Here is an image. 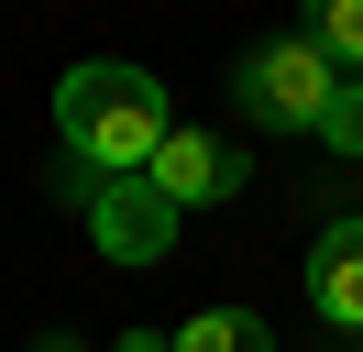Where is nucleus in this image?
<instances>
[{"label":"nucleus","mask_w":363,"mask_h":352,"mask_svg":"<svg viewBox=\"0 0 363 352\" xmlns=\"http://www.w3.org/2000/svg\"><path fill=\"white\" fill-rule=\"evenodd\" d=\"M165 88L143 77V66L121 55H89L55 77V143H67V176H89V187H111V176H143L165 154Z\"/></svg>","instance_id":"1"},{"label":"nucleus","mask_w":363,"mask_h":352,"mask_svg":"<svg viewBox=\"0 0 363 352\" xmlns=\"http://www.w3.org/2000/svg\"><path fill=\"white\" fill-rule=\"evenodd\" d=\"M231 88H242L253 121H275V132H319V121H330V99H341V66L319 55L308 33H275V44H253V55L231 66Z\"/></svg>","instance_id":"2"},{"label":"nucleus","mask_w":363,"mask_h":352,"mask_svg":"<svg viewBox=\"0 0 363 352\" xmlns=\"http://www.w3.org/2000/svg\"><path fill=\"white\" fill-rule=\"evenodd\" d=\"M77 209H89V242L111 264H165V242H177V209H165L155 176H111V187H89Z\"/></svg>","instance_id":"3"},{"label":"nucleus","mask_w":363,"mask_h":352,"mask_svg":"<svg viewBox=\"0 0 363 352\" xmlns=\"http://www.w3.org/2000/svg\"><path fill=\"white\" fill-rule=\"evenodd\" d=\"M143 176L165 187V209H177V220H187V209H220V198H242V187H253L242 143H220V132H165V154H155Z\"/></svg>","instance_id":"4"},{"label":"nucleus","mask_w":363,"mask_h":352,"mask_svg":"<svg viewBox=\"0 0 363 352\" xmlns=\"http://www.w3.org/2000/svg\"><path fill=\"white\" fill-rule=\"evenodd\" d=\"M308 308H319L330 330H352V341H363V209L330 220V231L308 242Z\"/></svg>","instance_id":"5"},{"label":"nucleus","mask_w":363,"mask_h":352,"mask_svg":"<svg viewBox=\"0 0 363 352\" xmlns=\"http://www.w3.org/2000/svg\"><path fill=\"white\" fill-rule=\"evenodd\" d=\"M177 352H275V319L264 308H199L177 330Z\"/></svg>","instance_id":"6"},{"label":"nucleus","mask_w":363,"mask_h":352,"mask_svg":"<svg viewBox=\"0 0 363 352\" xmlns=\"http://www.w3.org/2000/svg\"><path fill=\"white\" fill-rule=\"evenodd\" d=\"M308 44L341 66V77H363V0H319V11H308Z\"/></svg>","instance_id":"7"},{"label":"nucleus","mask_w":363,"mask_h":352,"mask_svg":"<svg viewBox=\"0 0 363 352\" xmlns=\"http://www.w3.org/2000/svg\"><path fill=\"white\" fill-rule=\"evenodd\" d=\"M319 143H330V154H363V77H341V99H330V121H319Z\"/></svg>","instance_id":"8"},{"label":"nucleus","mask_w":363,"mask_h":352,"mask_svg":"<svg viewBox=\"0 0 363 352\" xmlns=\"http://www.w3.org/2000/svg\"><path fill=\"white\" fill-rule=\"evenodd\" d=\"M121 352H177V330H121Z\"/></svg>","instance_id":"9"},{"label":"nucleus","mask_w":363,"mask_h":352,"mask_svg":"<svg viewBox=\"0 0 363 352\" xmlns=\"http://www.w3.org/2000/svg\"><path fill=\"white\" fill-rule=\"evenodd\" d=\"M33 352H89V341H67V330H45V341H33Z\"/></svg>","instance_id":"10"}]
</instances>
